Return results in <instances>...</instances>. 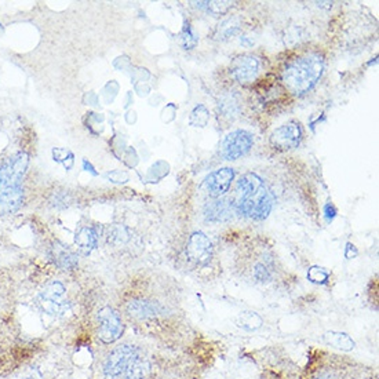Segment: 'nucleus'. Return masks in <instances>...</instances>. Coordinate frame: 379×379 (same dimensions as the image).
I'll list each match as a JSON object with an SVG mask.
<instances>
[{
  "mask_svg": "<svg viewBox=\"0 0 379 379\" xmlns=\"http://www.w3.org/2000/svg\"><path fill=\"white\" fill-rule=\"evenodd\" d=\"M29 157L20 152L7 157L0 167V217L17 211L24 199L22 178L28 169Z\"/></svg>",
  "mask_w": 379,
  "mask_h": 379,
  "instance_id": "obj_1",
  "label": "nucleus"
},
{
  "mask_svg": "<svg viewBox=\"0 0 379 379\" xmlns=\"http://www.w3.org/2000/svg\"><path fill=\"white\" fill-rule=\"evenodd\" d=\"M323 72V57L312 52L289 61L282 71V82L291 94L303 95L316 86Z\"/></svg>",
  "mask_w": 379,
  "mask_h": 379,
  "instance_id": "obj_2",
  "label": "nucleus"
},
{
  "mask_svg": "<svg viewBox=\"0 0 379 379\" xmlns=\"http://www.w3.org/2000/svg\"><path fill=\"white\" fill-rule=\"evenodd\" d=\"M275 197L272 192L264 185L257 190L237 196V214L254 221H264L272 211Z\"/></svg>",
  "mask_w": 379,
  "mask_h": 379,
  "instance_id": "obj_3",
  "label": "nucleus"
},
{
  "mask_svg": "<svg viewBox=\"0 0 379 379\" xmlns=\"http://www.w3.org/2000/svg\"><path fill=\"white\" fill-rule=\"evenodd\" d=\"M39 303L42 309L51 316L64 315L69 306L65 285L61 282H51L45 285L39 295Z\"/></svg>",
  "mask_w": 379,
  "mask_h": 379,
  "instance_id": "obj_4",
  "label": "nucleus"
},
{
  "mask_svg": "<svg viewBox=\"0 0 379 379\" xmlns=\"http://www.w3.org/2000/svg\"><path fill=\"white\" fill-rule=\"evenodd\" d=\"M96 323H98V338L103 343L116 342L124 330L120 315L110 306H105L98 312Z\"/></svg>",
  "mask_w": 379,
  "mask_h": 379,
  "instance_id": "obj_5",
  "label": "nucleus"
},
{
  "mask_svg": "<svg viewBox=\"0 0 379 379\" xmlns=\"http://www.w3.org/2000/svg\"><path fill=\"white\" fill-rule=\"evenodd\" d=\"M137 355V349L131 345H120L115 348L103 363V376L106 379H117L124 374L133 357Z\"/></svg>",
  "mask_w": 379,
  "mask_h": 379,
  "instance_id": "obj_6",
  "label": "nucleus"
},
{
  "mask_svg": "<svg viewBox=\"0 0 379 379\" xmlns=\"http://www.w3.org/2000/svg\"><path fill=\"white\" fill-rule=\"evenodd\" d=\"M254 145V137L245 130H235L229 133L221 143V156L225 160H237L245 156Z\"/></svg>",
  "mask_w": 379,
  "mask_h": 379,
  "instance_id": "obj_7",
  "label": "nucleus"
},
{
  "mask_svg": "<svg viewBox=\"0 0 379 379\" xmlns=\"http://www.w3.org/2000/svg\"><path fill=\"white\" fill-rule=\"evenodd\" d=\"M234 180L235 170L231 167H224L210 173L201 183L200 190L211 199H220L229 190Z\"/></svg>",
  "mask_w": 379,
  "mask_h": 379,
  "instance_id": "obj_8",
  "label": "nucleus"
},
{
  "mask_svg": "<svg viewBox=\"0 0 379 379\" xmlns=\"http://www.w3.org/2000/svg\"><path fill=\"white\" fill-rule=\"evenodd\" d=\"M303 130L299 122L291 120L276 129L271 136V143L279 150H292L302 141Z\"/></svg>",
  "mask_w": 379,
  "mask_h": 379,
  "instance_id": "obj_9",
  "label": "nucleus"
},
{
  "mask_svg": "<svg viewBox=\"0 0 379 379\" xmlns=\"http://www.w3.org/2000/svg\"><path fill=\"white\" fill-rule=\"evenodd\" d=\"M259 58L252 54H243L238 55L231 66V73L240 85H250L252 83L258 73H259Z\"/></svg>",
  "mask_w": 379,
  "mask_h": 379,
  "instance_id": "obj_10",
  "label": "nucleus"
},
{
  "mask_svg": "<svg viewBox=\"0 0 379 379\" xmlns=\"http://www.w3.org/2000/svg\"><path fill=\"white\" fill-rule=\"evenodd\" d=\"M187 254L196 265H207L213 258L214 245L203 232H193L188 240Z\"/></svg>",
  "mask_w": 379,
  "mask_h": 379,
  "instance_id": "obj_11",
  "label": "nucleus"
},
{
  "mask_svg": "<svg viewBox=\"0 0 379 379\" xmlns=\"http://www.w3.org/2000/svg\"><path fill=\"white\" fill-rule=\"evenodd\" d=\"M48 255L51 261L62 271H73L78 268V257L61 241H52L48 248Z\"/></svg>",
  "mask_w": 379,
  "mask_h": 379,
  "instance_id": "obj_12",
  "label": "nucleus"
},
{
  "mask_svg": "<svg viewBox=\"0 0 379 379\" xmlns=\"http://www.w3.org/2000/svg\"><path fill=\"white\" fill-rule=\"evenodd\" d=\"M232 215V204L229 200L215 199L204 206V217L208 222H227Z\"/></svg>",
  "mask_w": 379,
  "mask_h": 379,
  "instance_id": "obj_13",
  "label": "nucleus"
},
{
  "mask_svg": "<svg viewBox=\"0 0 379 379\" xmlns=\"http://www.w3.org/2000/svg\"><path fill=\"white\" fill-rule=\"evenodd\" d=\"M127 312L130 313V316L143 320V319L155 317L157 313H160V306L157 303H153L149 301L134 299V301L129 302Z\"/></svg>",
  "mask_w": 379,
  "mask_h": 379,
  "instance_id": "obj_14",
  "label": "nucleus"
},
{
  "mask_svg": "<svg viewBox=\"0 0 379 379\" xmlns=\"http://www.w3.org/2000/svg\"><path fill=\"white\" fill-rule=\"evenodd\" d=\"M75 243L83 254H90L98 244V232L93 227H83L76 232Z\"/></svg>",
  "mask_w": 379,
  "mask_h": 379,
  "instance_id": "obj_15",
  "label": "nucleus"
},
{
  "mask_svg": "<svg viewBox=\"0 0 379 379\" xmlns=\"http://www.w3.org/2000/svg\"><path fill=\"white\" fill-rule=\"evenodd\" d=\"M149 376H150V364L137 352V355L133 357V360L130 362L129 367L124 371V379H148Z\"/></svg>",
  "mask_w": 379,
  "mask_h": 379,
  "instance_id": "obj_16",
  "label": "nucleus"
},
{
  "mask_svg": "<svg viewBox=\"0 0 379 379\" xmlns=\"http://www.w3.org/2000/svg\"><path fill=\"white\" fill-rule=\"evenodd\" d=\"M240 31H241V18L238 15H234L224 20L218 25L215 38L218 41H229L231 38H235L236 35H238Z\"/></svg>",
  "mask_w": 379,
  "mask_h": 379,
  "instance_id": "obj_17",
  "label": "nucleus"
},
{
  "mask_svg": "<svg viewBox=\"0 0 379 379\" xmlns=\"http://www.w3.org/2000/svg\"><path fill=\"white\" fill-rule=\"evenodd\" d=\"M220 110L222 112V116L229 117V119H235L237 115L241 110V102H240V96L235 92L231 94L224 95L220 99Z\"/></svg>",
  "mask_w": 379,
  "mask_h": 379,
  "instance_id": "obj_18",
  "label": "nucleus"
},
{
  "mask_svg": "<svg viewBox=\"0 0 379 379\" xmlns=\"http://www.w3.org/2000/svg\"><path fill=\"white\" fill-rule=\"evenodd\" d=\"M324 341L329 345H331L336 349H341L343 352L353 350V348H355V341L348 334H343V332H327L324 335Z\"/></svg>",
  "mask_w": 379,
  "mask_h": 379,
  "instance_id": "obj_19",
  "label": "nucleus"
},
{
  "mask_svg": "<svg viewBox=\"0 0 379 379\" xmlns=\"http://www.w3.org/2000/svg\"><path fill=\"white\" fill-rule=\"evenodd\" d=\"M199 8L213 14L214 17H220V15H224L227 14L232 7H234V3L232 1H220V0H213V1H196L194 3Z\"/></svg>",
  "mask_w": 379,
  "mask_h": 379,
  "instance_id": "obj_20",
  "label": "nucleus"
},
{
  "mask_svg": "<svg viewBox=\"0 0 379 379\" xmlns=\"http://www.w3.org/2000/svg\"><path fill=\"white\" fill-rule=\"evenodd\" d=\"M237 326L247 331H255L262 326V317L255 312H241L237 316Z\"/></svg>",
  "mask_w": 379,
  "mask_h": 379,
  "instance_id": "obj_21",
  "label": "nucleus"
},
{
  "mask_svg": "<svg viewBox=\"0 0 379 379\" xmlns=\"http://www.w3.org/2000/svg\"><path fill=\"white\" fill-rule=\"evenodd\" d=\"M210 120V112L204 105H196L190 112V124L193 127H206Z\"/></svg>",
  "mask_w": 379,
  "mask_h": 379,
  "instance_id": "obj_22",
  "label": "nucleus"
},
{
  "mask_svg": "<svg viewBox=\"0 0 379 379\" xmlns=\"http://www.w3.org/2000/svg\"><path fill=\"white\" fill-rule=\"evenodd\" d=\"M197 42H199L197 34L190 27V22L185 24V27L183 28V32H181V46L185 50H192L197 46Z\"/></svg>",
  "mask_w": 379,
  "mask_h": 379,
  "instance_id": "obj_23",
  "label": "nucleus"
},
{
  "mask_svg": "<svg viewBox=\"0 0 379 379\" xmlns=\"http://www.w3.org/2000/svg\"><path fill=\"white\" fill-rule=\"evenodd\" d=\"M129 240V232L122 225H113L109 228L108 241L112 244H123Z\"/></svg>",
  "mask_w": 379,
  "mask_h": 379,
  "instance_id": "obj_24",
  "label": "nucleus"
},
{
  "mask_svg": "<svg viewBox=\"0 0 379 379\" xmlns=\"http://www.w3.org/2000/svg\"><path fill=\"white\" fill-rule=\"evenodd\" d=\"M252 275L255 278L257 282L259 283H269L272 280V271L269 269V266L264 262H258L254 266Z\"/></svg>",
  "mask_w": 379,
  "mask_h": 379,
  "instance_id": "obj_25",
  "label": "nucleus"
},
{
  "mask_svg": "<svg viewBox=\"0 0 379 379\" xmlns=\"http://www.w3.org/2000/svg\"><path fill=\"white\" fill-rule=\"evenodd\" d=\"M308 279L316 285H326L330 279V273L320 266H312L308 272Z\"/></svg>",
  "mask_w": 379,
  "mask_h": 379,
  "instance_id": "obj_26",
  "label": "nucleus"
},
{
  "mask_svg": "<svg viewBox=\"0 0 379 379\" xmlns=\"http://www.w3.org/2000/svg\"><path fill=\"white\" fill-rule=\"evenodd\" d=\"M105 177H106L108 180H110L112 183H116V184H123V183H127V181H129V174H127V173H122V171L106 173Z\"/></svg>",
  "mask_w": 379,
  "mask_h": 379,
  "instance_id": "obj_27",
  "label": "nucleus"
},
{
  "mask_svg": "<svg viewBox=\"0 0 379 379\" xmlns=\"http://www.w3.org/2000/svg\"><path fill=\"white\" fill-rule=\"evenodd\" d=\"M335 215H336V208L334 207L332 203H327V204L324 206V217H326V220H327L329 222H331L332 220L335 218Z\"/></svg>",
  "mask_w": 379,
  "mask_h": 379,
  "instance_id": "obj_28",
  "label": "nucleus"
},
{
  "mask_svg": "<svg viewBox=\"0 0 379 379\" xmlns=\"http://www.w3.org/2000/svg\"><path fill=\"white\" fill-rule=\"evenodd\" d=\"M315 379H335V377L332 376L331 373H322Z\"/></svg>",
  "mask_w": 379,
  "mask_h": 379,
  "instance_id": "obj_29",
  "label": "nucleus"
},
{
  "mask_svg": "<svg viewBox=\"0 0 379 379\" xmlns=\"http://www.w3.org/2000/svg\"><path fill=\"white\" fill-rule=\"evenodd\" d=\"M0 29H1V24H0Z\"/></svg>",
  "mask_w": 379,
  "mask_h": 379,
  "instance_id": "obj_30",
  "label": "nucleus"
}]
</instances>
